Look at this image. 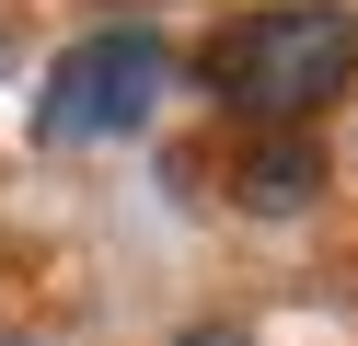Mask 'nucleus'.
Segmentation results:
<instances>
[{
	"label": "nucleus",
	"mask_w": 358,
	"mask_h": 346,
	"mask_svg": "<svg viewBox=\"0 0 358 346\" xmlns=\"http://www.w3.org/2000/svg\"><path fill=\"white\" fill-rule=\"evenodd\" d=\"M358 81V12L347 0H278V12H243L208 46V92L255 127H301L335 92Z\"/></svg>",
	"instance_id": "nucleus-1"
},
{
	"label": "nucleus",
	"mask_w": 358,
	"mask_h": 346,
	"mask_svg": "<svg viewBox=\"0 0 358 346\" xmlns=\"http://www.w3.org/2000/svg\"><path fill=\"white\" fill-rule=\"evenodd\" d=\"M162 81H173V46L150 35V23H104V35H81L70 58L47 69V92H35V138H58V150H81V138H127V127H150Z\"/></svg>",
	"instance_id": "nucleus-2"
},
{
	"label": "nucleus",
	"mask_w": 358,
	"mask_h": 346,
	"mask_svg": "<svg viewBox=\"0 0 358 346\" xmlns=\"http://www.w3.org/2000/svg\"><path fill=\"white\" fill-rule=\"evenodd\" d=\"M312 185H324V150L312 138H266L243 161V208H312Z\"/></svg>",
	"instance_id": "nucleus-3"
},
{
	"label": "nucleus",
	"mask_w": 358,
	"mask_h": 346,
	"mask_svg": "<svg viewBox=\"0 0 358 346\" xmlns=\"http://www.w3.org/2000/svg\"><path fill=\"white\" fill-rule=\"evenodd\" d=\"M173 346H243V335H231V323H196V335H173Z\"/></svg>",
	"instance_id": "nucleus-4"
}]
</instances>
